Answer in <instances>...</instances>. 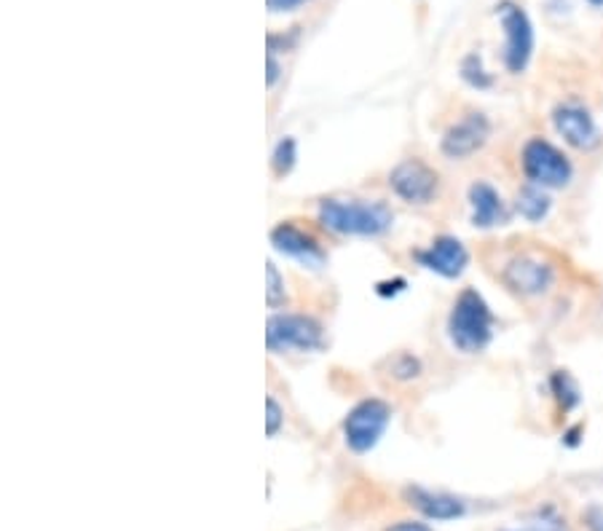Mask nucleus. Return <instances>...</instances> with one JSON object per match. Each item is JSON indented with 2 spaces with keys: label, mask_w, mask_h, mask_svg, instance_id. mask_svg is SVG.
<instances>
[{
  "label": "nucleus",
  "mask_w": 603,
  "mask_h": 531,
  "mask_svg": "<svg viewBox=\"0 0 603 531\" xmlns=\"http://www.w3.org/2000/svg\"><path fill=\"white\" fill-rule=\"evenodd\" d=\"M418 266L435 271V274L446 276V280H457L464 274L466 263H470V252L461 245L457 236H437L429 247L413 252Z\"/></svg>",
  "instance_id": "9d476101"
},
{
  "label": "nucleus",
  "mask_w": 603,
  "mask_h": 531,
  "mask_svg": "<svg viewBox=\"0 0 603 531\" xmlns=\"http://www.w3.org/2000/svg\"><path fill=\"white\" fill-rule=\"evenodd\" d=\"M499 25L505 30V64L510 73H523L534 55V27L525 11L516 3H501L496 9Z\"/></svg>",
  "instance_id": "423d86ee"
},
{
  "label": "nucleus",
  "mask_w": 603,
  "mask_h": 531,
  "mask_svg": "<svg viewBox=\"0 0 603 531\" xmlns=\"http://www.w3.org/2000/svg\"><path fill=\"white\" fill-rule=\"evenodd\" d=\"M501 531H566L560 521H534L523 529H501Z\"/></svg>",
  "instance_id": "4be33fe9"
},
{
  "label": "nucleus",
  "mask_w": 603,
  "mask_h": 531,
  "mask_svg": "<svg viewBox=\"0 0 603 531\" xmlns=\"http://www.w3.org/2000/svg\"><path fill=\"white\" fill-rule=\"evenodd\" d=\"M490 138V123L483 114H470L461 121L453 123L446 134H442L440 151L442 156L461 162V158H470L488 143Z\"/></svg>",
  "instance_id": "1a4fd4ad"
},
{
  "label": "nucleus",
  "mask_w": 603,
  "mask_h": 531,
  "mask_svg": "<svg viewBox=\"0 0 603 531\" xmlns=\"http://www.w3.org/2000/svg\"><path fill=\"white\" fill-rule=\"evenodd\" d=\"M271 245H274V250L282 252V256L298 258V261L304 263L319 266L324 261V252L322 247H319L317 236H311L300 226H295L293 221L274 226V232H271Z\"/></svg>",
  "instance_id": "f8f14e48"
},
{
  "label": "nucleus",
  "mask_w": 603,
  "mask_h": 531,
  "mask_svg": "<svg viewBox=\"0 0 603 531\" xmlns=\"http://www.w3.org/2000/svg\"><path fill=\"white\" fill-rule=\"evenodd\" d=\"M461 79L475 88H488L494 84V79H490L488 70L483 68V59L477 55H470L461 62Z\"/></svg>",
  "instance_id": "a211bd4d"
},
{
  "label": "nucleus",
  "mask_w": 603,
  "mask_h": 531,
  "mask_svg": "<svg viewBox=\"0 0 603 531\" xmlns=\"http://www.w3.org/2000/svg\"><path fill=\"white\" fill-rule=\"evenodd\" d=\"M389 422H392V409L383 400H363V403H357L348 411L344 422L346 446L354 453H368L381 440V435L387 433Z\"/></svg>",
  "instance_id": "20e7f679"
},
{
  "label": "nucleus",
  "mask_w": 603,
  "mask_h": 531,
  "mask_svg": "<svg viewBox=\"0 0 603 531\" xmlns=\"http://www.w3.org/2000/svg\"><path fill=\"white\" fill-rule=\"evenodd\" d=\"M555 282L553 266L540 261L534 256H518L507 263L505 269V285L518 295L534 298V295L547 293Z\"/></svg>",
  "instance_id": "9b49d317"
},
{
  "label": "nucleus",
  "mask_w": 603,
  "mask_h": 531,
  "mask_svg": "<svg viewBox=\"0 0 603 531\" xmlns=\"http://www.w3.org/2000/svg\"><path fill=\"white\" fill-rule=\"evenodd\" d=\"M553 127L560 138L577 151H595L601 145V129L595 118L582 108V105L566 103L553 110Z\"/></svg>",
  "instance_id": "6e6552de"
},
{
  "label": "nucleus",
  "mask_w": 603,
  "mask_h": 531,
  "mask_svg": "<svg viewBox=\"0 0 603 531\" xmlns=\"http://www.w3.org/2000/svg\"><path fill=\"white\" fill-rule=\"evenodd\" d=\"M265 300H269L271 309H276V306L285 300V280H282L280 269H276L274 263H269V269H265Z\"/></svg>",
  "instance_id": "6ab92c4d"
},
{
  "label": "nucleus",
  "mask_w": 603,
  "mask_h": 531,
  "mask_svg": "<svg viewBox=\"0 0 603 531\" xmlns=\"http://www.w3.org/2000/svg\"><path fill=\"white\" fill-rule=\"evenodd\" d=\"M470 215H472V226L477 228H494L501 226L507 221V210L505 202H501L499 191L486 180H477L470 186Z\"/></svg>",
  "instance_id": "ddd939ff"
},
{
  "label": "nucleus",
  "mask_w": 603,
  "mask_h": 531,
  "mask_svg": "<svg viewBox=\"0 0 603 531\" xmlns=\"http://www.w3.org/2000/svg\"><path fill=\"white\" fill-rule=\"evenodd\" d=\"M319 223L341 236H381L392 228L394 215L387 204L363 199H322Z\"/></svg>",
  "instance_id": "f257e3e1"
},
{
  "label": "nucleus",
  "mask_w": 603,
  "mask_h": 531,
  "mask_svg": "<svg viewBox=\"0 0 603 531\" xmlns=\"http://www.w3.org/2000/svg\"><path fill=\"white\" fill-rule=\"evenodd\" d=\"M520 167H523V175L529 177V182L542 188H566L571 177H575V167L566 158V153L542 138L529 140L523 145Z\"/></svg>",
  "instance_id": "7ed1b4c3"
},
{
  "label": "nucleus",
  "mask_w": 603,
  "mask_h": 531,
  "mask_svg": "<svg viewBox=\"0 0 603 531\" xmlns=\"http://www.w3.org/2000/svg\"><path fill=\"white\" fill-rule=\"evenodd\" d=\"M407 499L416 510H422L424 516L431 518V521H453V518L464 516V502L451 497V494L429 492V488H411L407 492Z\"/></svg>",
  "instance_id": "4468645a"
},
{
  "label": "nucleus",
  "mask_w": 603,
  "mask_h": 531,
  "mask_svg": "<svg viewBox=\"0 0 603 531\" xmlns=\"http://www.w3.org/2000/svg\"><path fill=\"white\" fill-rule=\"evenodd\" d=\"M448 339L464 354L483 352L494 339V315L481 293L466 287L453 300V309L448 315Z\"/></svg>",
  "instance_id": "f03ea898"
},
{
  "label": "nucleus",
  "mask_w": 603,
  "mask_h": 531,
  "mask_svg": "<svg viewBox=\"0 0 603 531\" xmlns=\"http://www.w3.org/2000/svg\"><path fill=\"white\" fill-rule=\"evenodd\" d=\"M588 529L590 531H603V510H601V507H590V510H588Z\"/></svg>",
  "instance_id": "b1692460"
},
{
  "label": "nucleus",
  "mask_w": 603,
  "mask_h": 531,
  "mask_svg": "<svg viewBox=\"0 0 603 531\" xmlns=\"http://www.w3.org/2000/svg\"><path fill=\"white\" fill-rule=\"evenodd\" d=\"M549 387H553L555 400H558V405L564 411H571L575 405H579V387L577 381L571 379L566 370H558V374H553V379H549Z\"/></svg>",
  "instance_id": "dca6fc26"
},
{
  "label": "nucleus",
  "mask_w": 603,
  "mask_h": 531,
  "mask_svg": "<svg viewBox=\"0 0 603 531\" xmlns=\"http://www.w3.org/2000/svg\"><path fill=\"white\" fill-rule=\"evenodd\" d=\"M280 62H276V51H269V86L276 84V79H280Z\"/></svg>",
  "instance_id": "393cba45"
},
{
  "label": "nucleus",
  "mask_w": 603,
  "mask_h": 531,
  "mask_svg": "<svg viewBox=\"0 0 603 531\" xmlns=\"http://www.w3.org/2000/svg\"><path fill=\"white\" fill-rule=\"evenodd\" d=\"M389 188L402 202L429 204L440 191V175L422 158H405L389 173Z\"/></svg>",
  "instance_id": "0eeeda50"
},
{
  "label": "nucleus",
  "mask_w": 603,
  "mask_h": 531,
  "mask_svg": "<svg viewBox=\"0 0 603 531\" xmlns=\"http://www.w3.org/2000/svg\"><path fill=\"white\" fill-rule=\"evenodd\" d=\"M282 424H285V409H282L274 398H269L265 400V429H269L271 438L280 433Z\"/></svg>",
  "instance_id": "aec40b11"
},
{
  "label": "nucleus",
  "mask_w": 603,
  "mask_h": 531,
  "mask_svg": "<svg viewBox=\"0 0 603 531\" xmlns=\"http://www.w3.org/2000/svg\"><path fill=\"white\" fill-rule=\"evenodd\" d=\"M265 344L271 352H311L322 346V324L306 315H271L265 324Z\"/></svg>",
  "instance_id": "39448f33"
},
{
  "label": "nucleus",
  "mask_w": 603,
  "mask_h": 531,
  "mask_svg": "<svg viewBox=\"0 0 603 531\" xmlns=\"http://www.w3.org/2000/svg\"><path fill=\"white\" fill-rule=\"evenodd\" d=\"M383 531H431L427 523H418V521H400L392 523V527H387Z\"/></svg>",
  "instance_id": "5701e85b"
},
{
  "label": "nucleus",
  "mask_w": 603,
  "mask_h": 531,
  "mask_svg": "<svg viewBox=\"0 0 603 531\" xmlns=\"http://www.w3.org/2000/svg\"><path fill=\"white\" fill-rule=\"evenodd\" d=\"M590 3H593V5H603V0H590Z\"/></svg>",
  "instance_id": "a878e982"
},
{
  "label": "nucleus",
  "mask_w": 603,
  "mask_h": 531,
  "mask_svg": "<svg viewBox=\"0 0 603 531\" xmlns=\"http://www.w3.org/2000/svg\"><path fill=\"white\" fill-rule=\"evenodd\" d=\"M549 206H553V202H549V197H547V188L534 186V182H529L525 188H520L518 197H516V210L520 212V217H525L529 223L545 221V217L549 215Z\"/></svg>",
  "instance_id": "2eb2a0df"
},
{
  "label": "nucleus",
  "mask_w": 603,
  "mask_h": 531,
  "mask_svg": "<svg viewBox=\"0 0 603 531\" xmlns=\"http://www.w3.org/2000/svg\"><path fill=\"white\" fill-rule=\"evenodd\" d=\"M269 3V9L274 11V14H287V11L300 9V5L311 3V0H265Z\"/></svg>",
  "instance_id": "412c9836"
},
{
  "label": "nucleus",
  "mask_w": 603,
  "mask_h": 531,
  "mask_svg": "<svg viewBox=\"0 0 603 531\" xmlns=\"http://www.w3.org/2000/svg\"><path fill=\"white\" fill-rule=\"evenodd\" d=\"M295 158H298V148H295L293 138H282L276 143L274 153H271V169L276 177H285L289 169L295 167Z\"/></svg>",
  "instance_id": "f3484780"
}]
</instances>
